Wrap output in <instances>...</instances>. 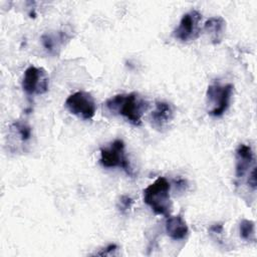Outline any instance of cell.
I'll return each instance as SVG.
<instances>
[{"label":"cell","mask_w":257,"mask_h":257,"mask_svg":"<svg viewBox=\"0 0 257 257\" xmlns=\"http://www.w3.org/2000/svg\"><path fill=\"white\" fill-rule=\"evenodd\" d=\"M104 105L109 112L123 116L134 125H141L142 116L149 106L148 102L137 92L113 95L106 99Z\"/></svg>","instance_id":"6da1fadb"},{"label":"cell","mask_w":257,"mask_h":257,"mask_svg":"<svg viewBox=\"0 0 257 257\" xmlns=\"http://www.w3.org/2000/svg\"><path fill=\"white\" fill-rule=\"evenodd\" d=\"M171 185L164 177H159L144 190V202L158 215L170 216L172 203L170 199Z\"/></svg>","instance_id":"7a4b0ae2"},{"label":"cell","mask_w":257,"mask_h":257,"mask_svg":"<svg viewBox=\"0 0 257 257\" xmlns=\"http://www.w3.org/2000/svg\"><path fill=\"white\" fill-rule=\"evenodd\" d=\"M234 86L231 83L221 85L218 82L210 84L207 88L206 99L208 113L212 116H221L228 109Z\"/></svg>","instance_id":"3957f363"},{"label":"cell","mask_w":257,"mask_h":257,"mask_svg":"<svg viewBox=\"0 0 257 257\" xmlns=\"http://www.w3.org/2000/svg\"><path fill=\"white\" fill-rule=\"evenodd\" d=\"M99 163L104 168H120L126 175L134 177V171L124 153V143L122 140H114L109 147L101 148Z\"/></svg>","instance_id":"277c9868"},{"label":"cell","mask_w":257,"mask_h":257,"mask_svg":"<svg viewBox=\"0 0 257 257\" xmlns=\"http://www.w3.org/2000/svg\"><path fill=\"white\" fill-rule=\"evenodd\" d=\"M68 111L84 120L91 119L96 111V103L92 95L86 91H76L65 100Z\"/></svg>","instance_id":"5b68a950"},{"label":"cell","mask_w":257,"mask_h":257,"mask_svg":"<svg viewBox=\"0 0 257 257\" xmlns=\"http://www.w3.org/2000/svg\"><path fill=\"white\" fill-rule=\"evenodd\" d=\"M49 77L47 72L42 67L34 65L26 68L22 78V88L29 94H43L48 90Z\"/></svg>","instance_id":"8992f818"},{"label":"cell","mask_w":257,"mask_h":257,"mask_svg":"<svg viewBox=\"0 0 257 257\" xmlns=\"http://www.w3.org/2000/svg\"><path fill=\"white\" fill-rule=\"evenodd\" d=\"M202 18V14L197 10H191L185 13L179 25L174 30L175 38L182 42H187L196 39L200 34L199 23Z\"/></svg>","instance_id":"52a82bcc"},{"label":"cell","mask_w":257,"mask_h":257,"mask_svg":"<svg viewBox=\"0 0 257 257\" xmlns=\"http://www.w3.org/2000/svg\"><path fill=\"white\" fill-rule=\"evenodd\" d=\"M173 118H174L173 106L167 101H162V100L156 101L155 109L151 113L152 125L156 130L163 132L164 130L168 128Z\"/></svg>","instance_id":"ba28073f"},{"label":"cell","mask_w":257,"mask_h":257,"mask_svg":"<svg viewBox=\"0 0 257 257\" xmlns=\"http://www.w3.org/2000/svg\"><path fill=\"white\" fill-rule=\"evenodd\" d=\"M236 164H235V176L236 178L242 179L249 171L251 163L254 160L253 152L250 146L241 144L236 150Z\"/></svg>","instance_id":"9c48e42d"},{"label":"cell","mask_w":257,"mask_h":257,"mask_svg":"<svg viewBox=\"0 0 257 257\" xmlns=\"http://www.w3.org/2000/svg\"><path fill=\"white\" fill-rule=\"evenodd\" d=\"M165 229L167 235L175 241L185 239L189 234V227L181 215L168 216Z\"/></svg>","instance_id":"30bf717a"},{"label":"cell","mask_w":257,"mask_h":257,"mask_svg":"<svg viewBox=\"0 0 257 257\" xmlns=\"http://www.w3.org/2000/svg\"><path fill=\"white\" fill-rule=\"evenodd\" d=\"M69 38L65 31H49L41 35V43L48 53L55 55Z\"/></svg>","instance_id":"8fae6325"},{"label":"cell","mask_w":257,"mask_h":257,"mask_svg":"<svg viewBox=\"0 0 257 257\" xmlns=\"http://www.w3.org/2000/svg\"><path fill=\"white\" fill-rule=\"evenodd\" d=\"M204 30L209 34L212 43L218 44L222 41L224 37L226 30V21L221 16L211 17L205 22Z\"/></svg>","instance_id":"7c38bea8"},{"label":"cell","mask_w":257,"mask_h":257,"mask_svg":"<svg viewBox=\"0 0 257 257\" xmlns=\"http://www.w3.org/2000/svg\"><path fill=\"white\" fill-rule=\"evenodd\" d=\"M240 237L246 241L255 240V223L251 220L244 219L240 222L239 225Z\"/></svg>","instance_id":"4fadbf2b"},{"label":"cell","mask_w":257,"mask_h":257,"mask_svg":"<svg viewBox=\"0 0 257 257\" xmlns=\"http://www.w3.org/2000/svg\"><path fill=\"white\" fill-rule=\"evenodd\" d=\"M10 128L13 132V134L18 136V139L22 143H26L31 138V127L26 122L15 121Z\"/></svg>","instance_id":"5bb4252c"},{"label":"cell","mask_w":257,"mask_h":257,"mask_svg":"<svg viewBox=\"0 0 257 257\" xmlns=\"http://www.w3.org/2000/svg\"><path fill=\"white\" fill-rule=\"evenodd\" d=\"M133 203H134V201H133V199L131 197H128L126 195H123V196H121L119 198V201L117 203V208H118L120 213L125 214L132 208Z\"/></svg>","instance_id":"9a60e30c"},{"label":"cell","mask_w":257,"mask_h":257,"mask_svg":"<svg viewBox=\"0 0 257 257\" xmlns=\"http://www.w3.org/2000/svg\"><path fill=\"white\" fill-rule=\"evenodd\" d=\"M116 249H117V245H115V244H109L108 246H106L105 248H103L101 251L95 253V255H99V256L111 255V253H113V251H115Z\"/></svg>","instance_id":"2e32d148"},{"label":"cell","mask_w":257,"mask_h":257,"mask_svg":"<svg viewBox=\"0 0 257 257\" xmlns=\"http://www.w3.org/2000/svg\"><path fill=\"white\" fill-rule=\"evenodd\" d=\"M248 185L255 190L256 186H257V180H256V168L255 166L252 168L250 174H249V178H248Z\"/></svg>","instance_id":"e0dca14e"},{"label":"cell","mask_w":257,"mask_h":257,"mask_svg":"<svg viewBox=\"0 0 257 257\" xmlns=\"http://www.w3.org/2000/svg\"><path fill=\"white\" fill-rule=\"evenodd\" d=\"M223 230V226L221 224H215L211 227V231L214 233H221Z\"/></svg>","instance_id":"ac0fdd59"}]
</instances>
